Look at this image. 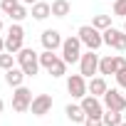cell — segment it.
Returning <instances> with one entry per match:
<instances>
[{
    "label": "cell",
    "instance_id": "cell-1",
    "mask_svg": "<svg viewBox=\"0 0 126 126\" xmlns=\"http://www.w3.org/2000/svg\"><path fill=\"white\" fill-rule=\"evenodd\" d=\"M17 64H20V69L27 74V77H35L37 72H40V54L35 52V49H30V47H22L17 54Z\"/></svg>",
    "mask_w": 126,
    "mask_h": 126
},
{
    "label": "cell",
    "instance_id": "cell-2",
    "mask_svg": "<svg viewBox=\"0 0 126 126\" xmlns=\"http://www.w3.org/2000/svg\"><path fill=\"white\" fill-rule=\"evenodd\" d=\"M77 35H79V40H82V45H84L87 49H99V47L104 45V35H101V30H96L94 25H82Z\"/></svg>",
    "mask_w": 126,
    "mask_h": 126
},
{
    "label": "cell",
    "instance_id": "cell-3",
    "mask_svg": "<svg viewBox=\"0 0 126 126\" xmlns=\"http://www.w3.org/2000/svg\"><path fill=\"white\" fill-rule=\"evenodd\" d=\"M22 42H25V27L20 22H13L10 30H8V37H5V52L17 54L22 49Z\"/></svg>",
    "mask_w": 126,
    "mask_h": 126
},
{
    "label": "cell",
    "instance_id": "cell-4",
    "mask_svg": "<svg viewBox=\"0 0 126 126\" xmlns=\"http://www.w3.org/2000/svg\"><path fill=\"white\" fill-rule=\"evenodd\" d=\"M99 54H96V49H87V52H82V59H79V74L82 77H87V79H92L96 72H99Z\"/></svg>",
    "mask_w": 126,
    "mask_h": 126
},
{
    "label": "cell",
    "instance_id": "cell-5",
    "mask_svg": "<svg viewBox=\"0 0 126 126\" xmlns=\"http://www.w3.org/2000/svg\"><path fill=\"white\" fill-rule=\"evenodd\" d=\"M62 59H64L67 64H74V62L82 59V40H79V35L77 37H67L62 42Z\"/></svg>",
    "mask_w": 126,
    "mask_h": 126
},
{
    "label": "cell",
    "instance_id": "cell-6",
    "mask_svg": "<svg viewBox=\"0 0 126 126\" xmlns=\"http://www.w3.org/2000/svg\"><path fill=\"white\" fill-rule=\"evenodd\" d=\"M32 92L27 89V87H17L15 92H13V109L17 111V114H25V111H30V106H32Z\"/></svg>",
    "mask_w": 126,
    "mask_h": 126
},
{
    "label": "cell",
    "instance_id": "cell-7",
    "mask_svg": "<svg viewBox=\"0 0 126 126\" xmlns=\"http://www.w3.org/2000/svg\"><path fill=\"white\" fill-rule=\"evenodd\" d=\"M101 35H104V45H109L111 49H119V52H124V49H126V32H124V30L106 27Z\"/></svg>",
    "mask_w": 126,
    "mask_h": 126
},
{
    "label": "cell",
    "instance_id": "cell-8",
    "mask_svg": "<svg viewBox=\"0 0 126 126\" xmlns=\"http://www.w3.org/2000/svg\"><path fill=\"white\" fill-rule=\"evenodd\" d=\"M67 92H69L74 99H82V96H87V94H89L87 77H82V74H69V79H67Z\"/></svg>",
    "mask_w": 126,
    "mask_h": 126
},
{
    "label": "cell",
    "instance_id": "cell-9",
    "mask_svg": "<svg viewBox=\"0 0 126 126\" xmlns=\"http://www.w3.org/2000/svg\"><path fill=\"white\" fill-rule=\"evenodd\" d=\"M101 101H104V109L126 111V96H124L119 89H106V92H104V96H101Z\"/></svg>",
    "mask_w": 126,
    "mask_h": 126
},
{
    "label": "cell",
    "instance_id": "cell-10",
    "mask_svg": "<svg viewBox=\"0 0 126 126\" xmlns=\"http://www.w3.org/2000/svg\"><path fill=\"white\" fill-rule=\"evenodd\" d=\"M79 101H82V109H84L87 116H96V119H101V114H104V101H99V96L87 94V96H82Z\"/></svg>",
    "mask_w": 126,
    "mask_h": 126
},
{
    "label": "cell",
    "instance_id": "cell-11",
    "mask_svg": "<svg viewBox=\"0 0 126 126\" xmlns=\"http://www.w3.org/2000/svg\"><path fill=\"white\" fill-rule=\"evenodd\" d=\"M49 109H52V96L49 94H37L32 99V106H30L32 116H45V114H49Z\"/></svg>",
    "mask_w": 126,
    "mask_h": 126
},
{
    "label": "cell",
    "instance_id": "cell-12",
    "mask_svg": "<svg viewBox=\"0 0 126 126\" xmlns=\"http://www.w3.org/2000/svg\"><path fill=\"white\" fill-rule=\"evenodd\" d=\"M62 42H64V40H62V35H59V30H45L42 32V47L45 49H62Z\"/></svg>",
    "mask_w": 126,
    "mask_h": 126
},
{
    "label": "cell",
    "instance_id": "cell-13",
    "mask_svg": "<svg viewBox=\"0 0 126 126\" xmlns=\"http://www.w3.org/2000/svg\"><path fill=\"white\" fill-rule=\"evenodd\" d=\"M25 77H27V74H25L20 67H13V69H8V72H5V84H8V87H13V89H17V87H22Z\"/></svg>",
    "mask_w": 126,
    "mask_h": 126
},
{
    "label": "cell",
    "instance_id": "cell-14",
    "mask_svg": "<svg viewBox=\"0 0 126 126\" xmlns=\"http://www.w3.org/2000/svg\"><path fill=\"white\" fill-rule=\"evenodd\" d=\"M64 114H67V119H69L72 124H84V121H87V114H84L82 104H67Z\"/></svg>",
    "mask_w": 126,
    "mask_h": 126
},
{
    "label": "cell",
    "instance_id": "cell-15",
    "mask_svg": "<svg viewBox=\"0 0 126 126\" xmlns=\"http://www.w3.org/2000/svg\"><path fill=\"white\" fill-rule=\"evenodd\" d=\"M119 64H116V54H106L99 59V74H116Z\"/></svg>",
    "mask_w": 126,
    "mask_h": 126
},
{
    "label": "cell",
    "instance_id": "cell-16",
    "mask_svg": "<svg viewBox=\"0 0 126 126\" xmlns=\"http://www.w3.org/2000/svg\"><path fill=\"white\" fill-rule=\"evenodd\" d=\"M49 15H52V5H49V3L37 0V3L32 5V17H35V20H47Z\"/></svg>",
    "mask_w": 126,
    "mask_h": 126
},
{
    "label": "cell",
    "instance_id": "cell-17",
    "mask_svg": "<svg viewBox=\"0 0 126 126\" xmlns=\"http://www.w3.org/2000/svg\"><path fill=\"white\" fill-rule=\"evenodd\" d=\"M101 121H104V126H119V124L124 121V116H121V111H116V109H104Z\"/></svg>",
    "mask_w": 126,
    "mask_h": 126
},
{
    "label": "cell",
    "instance_id": "cell-18",
    "mask_svg": "<svg viewBox=\"0 0 126 126\" xmlns=\"http://www.w3.org/2000/svg\"><path fill=\"white\" fill-rule=\"evenodd\" d=\"M106 89H109V87H106V79H104V77H92V82H89V94L104 96Z\"/></svg>",
    "mask_w": 126,
    "mask_h": 126
},
{
    "label": "cell",
    "instance_id": "cell-19",
    "mask_svg": "<svg viewBox=\"0 0 126 126\" xmlns=\"http://www.w3.org/2000/svg\"><path fill=\"white\" fill-rule=\"evenodd\" d=\"M69 10H72L69 0H54V3H52V15L54 17H67Z\"/></svg>",
    "mask_w": 126,
    "mask_h": 126
},
{
    "label": "cell",
    "instance_id": "cell-20",
    "mask_svg": "<svg viewBox=\"0 0 126 126\" xmlns=\"http://www.w3.org/2000/svg\"><path fill=\"white\" fill-rule=\"evenodd\" d=\"M47 72H49L52 77H64V74H67V62L62 59V57H57L52 64L47 67Z\"/></svg>",
    "mask_w": 126,
    "mask_h": 126
},
{
    "label": "cell",
    "instance_id": "cell-21",
    "mask_svg": "<svg viewBox=\"0 0 126 126\" xmlns=\"http://www.w3.org/2000/svg\"><path fill=\"white\" fill-rule=\"evenodd\" d=\"M15 59L17 57H13V52H3V54H0V69H13L15 67Z\"/></svg>",
    "mask_w": 126,
    "mask_h": 126
},
{
    "label": "cell",
    "instance_id": "cell-22",
    "mask_svg": "<svg viewBox=\"0 0 126 126\" xmlns=\"http://www.w3.org/2000/svg\"><path fill=\"white\" fill-rule=\"evenodd\" d=\"M92 25L96 27V30H106V27H111V17L109 15H94V20H92Z\"/></svg>",
    "mask_w": 126,
    "mask_h": 126
},
{
    "label": "cell",
    "instance_id": "cell-23",
    "mask_svg": "<svg viewBox=\"0 0 126 126\" xmlns=\"http://www.w3.org/2000/svg\"><path fill=\"white\" fill-rule=\"evenodd\" d=\"M30 13H27V8H25V3H20L15 10H13V15H10V20H15V22H22L25 17H27Z\"/></svg>",
    "mask_w": 126,
    "mask_h": 126
},
{
    "label": "cell",
    "instance_id": "cell-24",
    "mask_svg": "<svg viewBox=\"0 0 126 126\" xmlns=\"http://www.w3.org/2000/svg\"><path fill=\"white\" fill-rule=\"evenodd\" d=\"M17 5H20L17 0H0V10H3L5 15H13V10H15Z\"/></svg>",
    "mask_w": 126,
    "mask_h": 126
},
{
    "label": "cell",
    "instance_id": "cell-25",
    "mask_svg": "<svg viewBox=\"0 0 126 126\" xmlns=\"http://www.w3.org/2000/svg\"><path fill=\"white\" fill-rule=\"evenodd\" d=\"M114 15L126 17V0H114Z\"/></svg>",
    "mask_w": 126,
    "mask_h": 126
},
{
    "label": "cell",
    "instance_id": "cell-26",
    "mask_svg": "<svg viewBox=\"0 0 126 126\" xmlns=\"http://www.w3.org/2000/svg\"><path fill=\"white\" fill-rule=\"evenodd\" d=\"M114 77H116V82H119V87H121V89H126V69H121V72H116Z\"/></svg>",
    "mask_w": 126,
    "mask_h": 126
},
{
    "label": "cell",
    "instance_id": "cell-27",
    "mask_svg": "<svg viewBox=\"0 0 126 126\" xmlns=\"http://www.w3.org/2000/svg\"><path fill=\"white\" fill-rule=\"evenodd\" d=\"M84 126H104V121H101V119H96V116H87Z\"/></svg>",
    "mask_w": 126,
    "mask_h": 126
},
{
    "label": "cell",
    "instance_id": "cell-28",
    "mask_svg": "<svg viewBox=\"0 0 126 126\" xmlns=\"http://www.w3.org/2000/svg\"><path fill=\"white\" fill-rule=\"evenodd\" d=\"M3 52H5V40L0 37V54H3Z\"/></svg>",
    "mask_w": 126,
    "mask_h": 126
},
{
    "label": "cell",
    "instance_id": "cell-29",
    "mask_svg": "<svg viewBox=\"0 0 126 126\" xmlns=\"http://www.w3.org/2000/svg\"><path fill=\"white\" fill-rule=\"evenodd\" d=\"M22 3H25V5H35V3H37V0H22Z\"/></svg>",
    "mask_w": 126,
    "mask_h": 126
},
{
    "label": "cell",
    "instance_id": "cell-30",
    "mask_svg": "<svg viewBox=\"0 0 126 126\" xmlns=\"http://www.w3.org/2000/svg\"><path fill=\"white\" fill-rule=\"evenodd\" d=\"M3 109H5V101H3V99H0V114H3Z\"/></svg>",
    "mask_w": 126,
    "mask_h": 126
},
{
    "label": "cell",
    "instance_id": "cell-31",
    "mask_svg": "<svg viewBox=\"0 0 126 126\" xmlns=\"http://www.w3.org/2000/svg\"><path fill=\"white\" fill-rule=\"evenodd\" d=\"M0 30H3V17H0Z\"/></svg>",
    "mask_w": 126,
    "mask_h": 126
},
{
    "label": "cell",
    "instance_id": "cell-32",
    "mask_svg": "<svg viewBox=\"0 0 126 126\" xmlns=\"http://www.w3.org/2000/svg\"><path fill=\"white\" fill-rule=\"evenodd\" d=\"M119 126H126V121H121V124H119Z\"/></svg>",
    "mask_w": 126,
    "mask_h": 126
},
{
    "label": "cell",
    "instance_id": "cell-33",
    "mask_svg": "<svg viewBox=\"0 0 126 126\" xmlns=\"http://www.w3.org/2000/svg\"><path fill=\"white\" fill-rule=\"evenodd\" d=\"M124 32H126V22H124Z\"/></svg>",
    "mask_w": 126,
    "mask_h": 126
}]
</instances>
